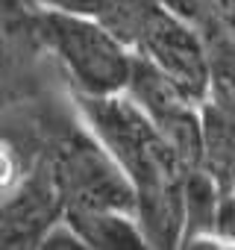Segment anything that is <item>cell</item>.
I'll return each mask as SVG.
<instances>
[{"mask_svg":"<svg viewBox=\"0 0 235 250\" xmlns=\"http://www.w3.org/2000/svg\"><path fill=\"white\" fill-rule=\"evenodd\" d=\"M94 136L109 147L136 188V218L156 247H174L185 232V165L133 97L79 94Z\"/></svg>","mask_w":235,"mask_h":250,"instance_id":"6da1fadb","label":"cell"},{"mask_svg":"<svg viewBox=\"0 0 235 250\" xmlns=\"http://www.w3.org/2000/svg\"><path fill=\"white\" fill-rule=\"evenodd\" d=\"M217 200H215V174L203 171V168H194L185 174V229L194 235V232H203V229H212L217 224Z\"/></svg>","mask_w":235,"mask_h":250,"instance_id":"ba28073f","label":"cell"},{"mask_svg":"<svg viewBox=\"0 0 235 250\" xmlns=\"http://www.w3.org/2000/svg\"><path fill=\"white\" fill-rule=\"evenodd\" d=\"M206 3L229 30H235V0H206Z\"/></svg>","mask_w":235,"mask_h":250,"instance_id":"9c48e42d","label":"cell"},{"mask_svg":"<svg viewBox=\"0 0 235 250\" xmlns=\"http://www.w3.org/2000/svg\"><path fill=\"white\" fill-rule=\"evenodd\" d=\"M47 165L68 200L77 206H100V209H118L136 215V188L118 159L109 153V147L100 139H91L88 133H65L53 153L47 156Z\"/></svg>","mask_w":235,"mask_h":250,"instance_id":"3957f363","label":"cell"},{"mask_svg":"<svg viewBox=\"0 0 235 250\" xmlns=\"http://www.w3.org/2000/svg\"><path fill=\"white\" fill-rule=\"evenodd\" d=\"M217 229L235 238V203L220 206V215H217Z\"/></svg>","mask_w":235,"mask_h":250,"instance_id":"30bf717a","label":"cell"},{"mask_svg":"<svg viewBox=\"0 0 235 250\" xmlns=\"http://www.w3.org/2000/svg\"><path fill=\"white\" fill-rule=\"evenodd\" d=\"M39 33L59 56L79 94L106 97L130 88L136 56L103 21L47 9L39 15Z\"/></svg>","mask_w":235,"mask_h":250,"instance_id":"7a4b0ae2","label":"cell"},{"mask_svg":"<svg viewBox=\"0 0 235 250\" xmlns=\"http://www.w3.org/2000/svg\"><path fill=\"white\" fill-rule=\"evenodd\" d=\"M136 50L153 62L188 100H206L212 94V59L203 44V36L171 15L165 6L153 12L147 27L141 30Z\"/></svg>","mask_w":235,"mask_h":250,"instance_id":"5b68a950","label":"cell"},{"mask_svg":"<svg viewBox=\"0 0 235 250\" xmlns=\"http://www.w3.org/2000/svg\"><path fill=\"white\" fill-rule=\"evenodd\" d=\"M65 221L79 232L85 247L97 250H138L147 241L141 224L130 212L118 209H100V206H77L71 203L65 209Z\"/></svg>","mask_w":235,"mask_h":250,"instance_id":"52a82bcc","label":"cell"},{"mask_svg":"<svg viewBox=\"0 0 235 250\" xmlns=\"http://www.w3.org/2000/svg\"><path fill=\"white\" fill-rule=\"evenodd\" d=\"M68 200L44 162L30 177L21 180V186L6 197L3 215H0V241L3 247H33L41 244L44 235L65 221Z\"/></svg>","mask_w":235,"mask_h":250,"instance_id":"8992f818","label":"cell"},{"mask_svg":"<svg viewBox=\"0 0 235 250\" xmlns=\"http://www.w3.org/2000/svg\"><path fill=\"white\" fill-rule=\"evenodd\" d=\"M127 91L147 112V118L159 127V133L168 139V145L176 150L185 171L203 168V162H206V136H203V118L191 106L194 100H188L141 53L136 56L133 80H130Z\"/></svg>","mask_w":235,"mask_h":250,"instance_id":"277c9868","label":"cell"}]
</instances>
